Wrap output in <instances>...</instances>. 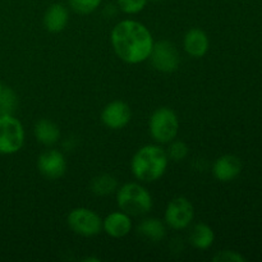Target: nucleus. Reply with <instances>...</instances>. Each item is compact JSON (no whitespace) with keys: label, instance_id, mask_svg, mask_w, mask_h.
<instances>
[{"label":"nucleus","instance_id":"obj_1","mask_svg":"<svg viewBox=\"0 0 262 262\" xmlns=\"http://www.w3.org/2000/svg\"><path fill=\"white\" fill-rule=\"evenodd\" d=\"M110 41L118 58L128 64L147 60L155 43L150 30L143 23L133 19L117 23L112 30Z\"/></svg>","mask_w":262,"mask_h":262},{"label":"nucleus","instance_id":"obj_2","mask_svg":"<svg viewBox=\"0 0 262 262\" xmlns=\"http://www.w3.org/2000/svg\"><path fill=\"white\" fill-rule=\"evenodd\" d=\"M169 158L166 151L158 145H146L141 147L130 161V170L138 181L151 183L165 174Z\"/></svg>","mask_w":262,"mask_h":262},{"label":"nucleus","instance_id":"obj_3","mask_svg":"<svg viewBox=\"0 0 262 262\" xmlns=\"http://www.w3.org/2000/svg\"><path fill=\"white\" fill-rule=\"evenodd\" d=\"M117 204L129 216H142L152 209V197L140 183L130 182L117 189Z\"/></svg>","mask_w":262,"mask_h":262},{"label":"nucleus","instance_id":"obj_4","mask_svg":"<svg viewBox=\"0 0 262 262\" xmlns=\"http://www.w3.org/2000/svg\"><path fill=\"white\" fill-rule=\"evenodd\" d=\"M148 130L158 143H169L176 140L179 130V119L170 107H159L148 119Z\"/></svg>","mask_w":262,"mask_h":262},{"label":"nucleus","instance_id":"obj_5","mask_svg":"<svg viewBox=\"0 0 262 262\" xmlns=\"http://www.w3.org/2000/svg\"><path fill=\"white\" fill-rule=\"evenodd\" d=\"M25 145V128L14 115H0V155L17 154Z\"/></svg>","mask_w":262,"mask_h":262},{"label":"nucleus","instance_id":"obj_6","mask_svg":"<svg viewBox=\"0 0 262 262\" xmlns=\"http://www.w3.org/2000/svg\"><path fill=\"white\" fill-rule=\"evenodd\" d=\"M69 228L82 237H95L102 229V219L99 214L87 207H77L68 215Z\"/></svg>","mask_w":262,"mask_h":262},{"label":"nucleus","instance_id":"obj_7","mask_svg":"<svg viewBox=\"0 0 262 262\" xmlns=\"http://www.w3.org/2000/svg\"><path fill=\"white\" fill-rule=\"evenodd\" d=\"M194 217V207L186 197H176L165 210V224L174 230L186 229Z\"/></svg>","mask_w":262,"mask_h":262},{"label":"nucleus","instance_id":"obj_8","mask_svg":"<svg viewBox=\"0 0 262 262\" xmlns=\"http://www.w3.org/2000/svg\"><path fill=\"white\" fill-rule=\"evenodd\" d=\"M151 64L154 68L161 73H173L179 68V53L176 45L170 41L161 40L154 43L150 54Z\"/></svg>","mask_w":262,"mask_h":262},{"label":"nucleus","instance_id":"obj_9","mask_svg":"<svg viewBox=\"0 0 262 262\" xmlns=\"http://www.w3.org/2000/svg\"><path fill=\"white\" fill-rule=\"evenodd\" d=\"M66 156L59 150L43 151L37 158V169L45 178L59 179L67 171Z\"/></svg>","mask_w":262,"mask_h":262},{"label":"nucleus","instance_id":"obj_10","mask_svg":"<svg viewBox=\"0 0 262 262\" xmlns=\"http://www.w3.org/2000/svg\"><path fill=\"white\" fill-rule=\"evenodd\" d=\"M132 119V110L129 105L120 100L109 102L102 109L101 120L110 129H122L127 127Z\"/></svg>","mask_w":262,"mask_h":262},{"label":"nucleus","instance_id":"obj_11","mask_svg":"<svg viewBox=\"0 0 262 262\" xmlns=\"http://www.w3.org/2000/svg\"><path fill=\"white\" fill-rule=\"evenodd\" d=\"M242 161L235 155H223L216 159L212 166L214 177L220 182H232L242 173Z\"/></svg>","mask_w":262,"mask_h":262},{"label":"nucleus","instance_id":"obj_12","mask_svg":"<svg viewBox=\"0 0 262 262\" xmlns=\"http://www.w3.org/2000/svg\"><path fill=\"white\" fill-rule=\"evenodd\" d=\"M183 46L186 53L192 58H202L209 51V36L201 28H191L184 35Z\"/></svg>","mask_w":262,"mask_h":262},{"label":"nucleus","instance_id":"obj_13","mask_svg":"<svg viewBox=\"0 0 262 262\" xmlns=\"http://www.w3.org/2000/svg\"><path fill=\"white\" fill-rule=\"evenodd\" d=\"M102 229L110 237L123 238L132 230V220L129 215L123 211L112 212L102 220Z\"/></svg>","mask_w":262,"mask_h":262},{"label":"nucleus","instance_id":"obj_14","mask_svg":"<svg viewBox=\"0 0 262 262\" xmlns=\"http://www.w3.org/2000/svg\"><path fill=\"white\" fill-rule=\"evenodd\" d=\"M69 22L68 9L63 4L54 3L43 14V26L51 33L61 32Z\"/></svg>","mask_w":262,"mask_h":262},{"label":"nucleus","instance_id":"obj_15","mask_svg":"<svg viewBox=\"0 0 262 262\" xmlns=\"http://www.w3.org/2000/svg\"><path fill=\"white\" fill-rule=\"evenodd\" d=\"M33 133H35L37 142L45 146L55 145L59 138H60V129L50 119L38 120L35 124V128H33Z\"/></svg>","mask_w":262,"mask_h":262},{"label":"nucleus","instance_id":"obj_16","mask_svg":"<svg viewBox=\"0 0 262 262\" xmlns=\"http://www.w3.org/2000/svg\"><path fill=\"white\" fill-rule=\"evenodd\" d=\"M189 241H191L192 246L199 250H209L215 241V233L211 227L205 223H199L192 229Z\"/></svg>","mask_w":262,"mask_h":262},{"label":"nucleus","instance_id":"obj_17","mask_svg":"<svg viewBox=\"0 0 262 262\" xmlns=\"http://www.w3.org/2000/svg\"><path fill=\"white\" fill-rule=\"evenodd\" d=\"M138 233L152 242H159L163 239L166 234L165 224L160 219L156 217H148L145 219L137 228Z\"/></svg>","mask_w":262,"mask_h":262},{"label":"nucleus","instance_id":"obj_18","mask_svg":"<svg viewBox=\"0 0 262 262\" xmlns=\"http://www.w3.org/2000/svg\"><path fill=\"white\" fill-rule=\"evenodd\" d=\"M118 189V181L110 174H101L92 179L91 191L96 196H109Z\"/></svg>","mask_w":262,"mask_h":262},{"label":"nucleus","instance_id":"obj_19","mask_svg":"<svg viewBox=\"0 0 262 262\" xmlns=\"http://www.w3.org/2000/svg\"><path fill=\"white\" fill-rule=\"evenodd\" d=\"M18 106V96L10 87H3L0 92V115H13Z\"/></svg>","mask_w":262,"mask_h":262},{"label":"nucleus","instance_id":"obj_20","mask_svg":"<svg viewBox=\"0 0 262 262\" xmlns=\"http://www.w3.org/2000/svg\"><path fill=\"white\" fill-rule=\"evenodd\" d=\"M170 145H169L168 150H166V155H168V158L170 159V160L173 161H182L184 160V159L188 156V152H189V148L188 146H187L186 142H183V141H171V142H169Z\"/></svg>","mask_w":262,"mask_h":262},{"label":"nucleus","instance_id":"obj_21","mask_svg":"<svg viewBox=\"0 0 262 262\" xmlns=\"http://www.w3.org/2000/svg\"><path fill=\"white\" fill-rule=\"evenodd\" d=\"M71 8L78 14H90L101 4V0H69Z\"/></svg>","mask_w":262,"mask_h":262},{"label":"nucleus","instance_id":"obj_22","mask_svg":"<svg viewBox=\"0 0 262 262\" xmlns=\"http://www.w3.org/2000/svg\"><path fill=\"white\" fill-rule=\"evenodd\" d=\"M148 0H117L118 7L125 14H137L145 9Z\"/></svg>","mask_w":262,"mask_h":262},{"label":"nucleus","instance_id":"obj_23","mask_svg":"<svg viewBox=\"0 0 262 262\" xmlns=\"http://www.w3.org/2000/svg\"><path fill=\"white\" fill-rule=\"evenodd\" d=\"M212 261L215 262H246V257L243 255H241L237 251L232 250H224L219 251L216 255L212 257Z\"/></svg>","mask_w":262,"mask_h":262},{"label":"nucleus","instance_id":"obj_24","mask_svg":"<svg viewBox=\"0 0 262 262\" xmlns=\"http://www.w3.org/2000/svg\"><path fill=\"white\" fill-rule=\"evenodd\" d=\"M83 261H95V262H99L100 260H99V258H92V257H89V258H84Z\"/></svg>","mask_w":262,"mask_h":262},{"label":"nucleus","instance_id":"obj_25","mask_svg":"<svg viewBox=\"0 0 262 262\" xmlns=\"http://www.w3.org/2000/svg\"><path fill=\"white\" fill-rule=\"evenodd\" d=\"M3 87H4V86H3V83H2V82H0V92H2V90H3Z\"/></svg>","mask_w":262,"mask_h":262},{"label":"nucleus","instance_id":"obj_26","mask_svg":"<svg viewBox=\"0 0 262 262\" xmlns=\"http://www.w3.org/2000/svg\"><path fill=\"white\" fill-rule=\"evenodd\" d=\"M152 2H158V0H152Z\"/></svg>","mask_w":262,"mask_h":262}]
</instances>
